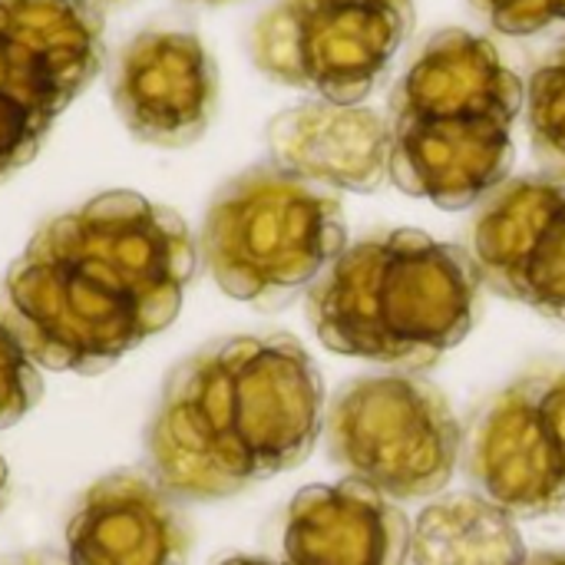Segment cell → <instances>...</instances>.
<instances>
[{"mask_svg": "<svg viewBox=\"0 0 565 565\" xmlns=\"http://www.w3.org/2000/svg\"><path fill=\"white\" fill-rule=\"evenodd\" d=\"M195 265L172 209L103 192L36 228L7 271L3 321L40 367L99 374L175 321Z\"/></svg>", "mask_w": 565, "mask_h": 565, "instance_id": "obj_1", "label": "cell"}, {"mask_svg": "<svg viewBox=\"0 0 565 565\" xmlns=\"http://www.w3.org/2000/svg\"><path fill=\"white\" fill-rule=\"evenodd\" d=\"M324 430V384L291 334H242L185 358L146 434L149 470L175 500H225L301 467Z\"/></svg>", "mask_w": 565, "mask_h": 565, "instance_id": "obj_2", "label": "cell"}, {"mask_svg": "<svg viewBox=\"0 0 565 565\" xmlns=\"http://www.w3.org/2000/svg\"><path fill=\"white\" fill-rule=\"evenodd\" d=\"M526 109V83L493 40L447 26L434 33L391 93V182L447 212L483 202L507 182Z\"/></svg>", "mask_w": 565, "mask_h": 565, "instance_id": "obj_3", "label": "cell"}, {"mask_svg": "<svg viewBox=\"0 0 565 565\" xmlns=\"http://www.w3.org/2000/svg\"><path fill=\"white\" fill-rule=\"evenodd\" d=\"M477 305L473 255L417 228L348 245L308 288V321L328 351L407 374L463 344Z\"/></svg>", "mask_w": 565, "mask_h": 565, "instance_id": "obj_4", "label": "cell"}, {"mask_svg": "<svg viewBox=\"0 0 565 565\" xmlns=\"http://www.w3.org/2000/svg\"><path fill=\"white\" fill-rule=\"evenodd\" d=\"M344 248L341 199L271 162L228 179L202 222V258L215 285L258 311L291 305Z\"/></svg>", "mask_w": 565, "mask_h": 565, "instance_id": "obj_5", "label": "cell"}, {"mask_svg": "<svg viewBox=\"0 0 565 565\" xmlns=\"http://www.w3.org/2000/svg\"><path fill=\"white\" fill-rule=\"evenodd\" d=\"M328 454L391 500H427L454 480L463 430L430 381L391 371L344 384L328 414Z\"/></svg>", "mask_w": 565, "mask_h": 565, "instance_id": "obj_6", "label": "cell"}, {"mask_svg": "<svg viewBox=\"0 0 565 565\" xmlns=\"http://www.w3.org/2000/svg\"><path fill=\"white\" fill-rule=\"evenodd\" d=\"M411 30V0H278L252 26V60L281 86L361 106Z\"/></svg>", "mask_w": 565, "mask_h": 565, "instance_id": "obj_7", "label": "cell"}, {"mask_svg": "<svg viewBox=\"0 0 565 565\" xmlns=\"http://www.w3.org/2000/svg\"><path fill=\"white\" fill-rule=\"evenodd\" d=\"M480 281L565 324V179L520 175L497 185L473 222Z\"/></svg>", "mask_w": 565, "mask_h": 565, "instance_id": "obj_8", "label": "cell"}, {"mask_svg": "<svg viewBox=\"0 0 565 565\" xmlns=\"http://www.w3.org/2000/svg\"><path fill=\"white\" fill-rule=\"evenodd\" d=\"M122 126L149 146H192L218 106V70L199 33L146 26L122 43L109 76Z\"/></svg>", "mask_w": 565, "mask_h": 565, "instance_id": "obj_9", "label": "cell"}, {"mask_svg": "<svg viewBox=\"0 0 565 565\" xmlns=\"http://www.w3.org/2000/svg\"><path fill=\"white\" fill-rule=\"evenodd\" d=\"M192 533L156 477L116 470L96 480L66 523L70 565H185Z\"/></svg>", "mask_w": 565, "mask_h": 565, "instance_id": "obj_10", "label": "cell"}, {"mask_svg": "<svg viewBox=\"0 0 565 565\" xmlns=\"http://www.w3.org/2000/svg\"><path fill=\"white\" fill-rule=\"evenodd\" d=\"M470 473L516 520L565 513V470L546 434L533 374L493 397L473 430Z\"/></svg>", "mask_w": 565, "mask_h": 565, "instance_id": "obj_11", "label": "cell"}, {"mask_svg": "<svg viewBox=\"0 0 565 565\" xmlns=\"http://www.w3.org/2000/svg\"><path fill=\"white\" fill-rule=\"evenodd\" d=\"M414 523L364 480L305 487L285 520V565H404Z\"/></svg>", "mask_w": 565, "mask_h": 565, "instance_id": "obj_12", "label": "cell"}, {"mask_svg": "<svg viewBox=\"0 0 565 565\" xmlns=\"http://www.w3.org/2000/svg\"><path fill=\"white\" fill-rule=\"evenodd\" d=\"M265 142L271 166L331 192H374L387 179L391 122L367 106L305 99L268 122Z\"/></svg>", "mask_w": 565, "mask_h": 565, "instance_id": "obj_13", "label": "cell"}, {"mask_svg": "<svg viewBox=\"0 0 565 565\" xmlns=\"http://www.w3.org/2000/svg\"><path fill=\"white\" fill-rule=\"evenodd\" d=\"M0 46L73 103L103 70L106 20L86 0H0Z\"/></svg>", "mask_w": 565, "mask_h": 565, "instance_id": "obj_14", "label": "cell"}, {"mask_svg": "<svg viewBox=\"0 0 565 565\" xmlns=\"http://www.w3.org/2000/svg\"><path fill=\"white\" fill-rule=\"evenodd\" d=\"M516 516L483 493L440 497L414 520V565H526Z\"/></svg>", "mask_w": 565, "mask_h": 565, "instance_id": "obj_15", "label": "cell"}, {"mask_svg": "<svg viewBox=\"0 0 565 565\" xmlns=\"http://www.w3.org/2000/svg\"><path fill=\"white\" fill-rule=\"evenodd\" d=\"M526 126L536 159L565 179V43L556 46L526 83Z\"/></svg>", "mask_w": 565, "mask_h": 565, "instance_id": "obj_16", "label": "cell"}, {"mask_svg": "<svg viewBox=\"0 0 565 565\" xmlns=\"http://www.w3.org/2000/svg\"><path fill=\"white\" fill-rule=\"evenodd\" d=\"M36 367L40 364L30 358L17 331L0 318V430L13 427L36 407L43 394Z\"/></svg>", "mask_w": 565, "mask_h": 565, "instance_id": "obj_17", "label": "cell"}, {"mask_svg": "<svg viewBox=\"0 0 565 565\" xmlns=\"http://www.w3.org/2000/svg\"><path fill=\"white\" fill-rule=\"evenodd\" d=\"M470 7L507 36L565 30V0H470Z\"/></svg>", "mask_w": 565, "mask_h": 565, "instance_id": "obj_18", "label": "cell"}, {"mask_svg": "<svg viewBox=\"0 0 565 565\" xmlns=\"http://www.w3.org/2000/svg\"><path fill=\"white\" fill-rule=\"evenodd\" d=\"M50 119L0 96V179L23 169L40 152V142L50 132Z\"/></svg>", "mask_w": 565, "mask_h": 565, "instance_id": "obj_19", "label": "cell"}, {"mask_svg": "<svg viewBox=\"0 0 565 565\" xmlns=\"http://www.w3.org/2000/svg\"><path fill=\"white\" fill-rule=\"evenodd\" d=\"M533 387H536V404H540L546 434L565 470V367L533 371Z\"/></svg>", "mask_w": 565, "mask_h": 565, "instance_id": "obj_20", "label": "cell"}, {"mask_svg": "<svg viewBox=\"0 0 565 565\" xmlns=\"http://www.w3.org/2000/svg\"><path fill=\"white\" fill-rule=\"evenodd\" d=\"M0 565H70L63 556L56 553H43V550H33V553H13V556H3Z\"/></svg>", "mask_w": 565, "mask_h": 565, "instance_id": "obj_21", "label": "cell"}, {"mask_svg": "<svg viewBox=\"0 0 565 565\" xmlns=\"http://www.w3.org/2000/svg\"><path fill=\"white\" fill-rule=\"evenodd\" d=\"M526 565H565V553H556V550H550V553H536V556H530Z\"/></svg>", "mask_w": 565, "mask_h": 565, "instance_id": "obj_22", "label": "cell"}, {"mask_svg": "<svg viewBox=\"0 0 565 565\" xmlns=\"http://www.w3.org/2000/svg\"><path fill=\"white\" fill-rule=\"evenodd\" d=\"M218 565H278V563H268V559H255V556H228V559H222Z\"/></svg>", "mask_w": 565, "mask_h": 565, "instance_id": "obj_23", "label": "cell"}, {"mask_svg": "<svg viewBox=\"0 0 565 565\" xmlns=\"http://www.w3.org/2000/svg\"><path fill=\"white\" fill-rule=\"evenodd\" d=\"M3 497H7V463L0 457V510H3Z\"/></svg>", "mask_w": 565, "mask_h": 565, "instance_id": "obj_24", "label": "cell"}, {"mask_svg": "<svg viewBox=\"0 0 565 565\" xmlns=\"http://www.w3.org/2000/svg\"><path fill=\"white\" fill-rule=\"evenodd\" d=\"M86 3H93V7H119V3H129V0H86Z\"/></svg>", "mask_w": 565, "mask_h": 565, "instance_id": "obj_25", "label": "cell"}, {"mask_svg": "<svg viewBox=\"0 0 565 565\" xmlns=\"http://www.w3.org/2000/svg\"><path fill=\"white\" fill-rule=\"evenodd\" d=\"M202 3H222V0H202Z\"/></svg>", "mask_w": 565, "mask_h": 565, "instance_id": "obj_26", "label": "cell"}]
</instances>
